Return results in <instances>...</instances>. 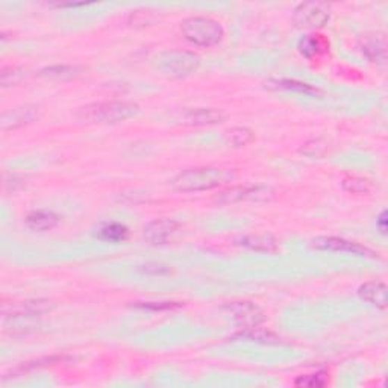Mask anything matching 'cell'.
Listing matches in <instances>:
<instances>
[{"label": "cell", "mask_w": 388, "mask_h": 388, "mask_svg": "<svg viewBox=\"0 0 388 388\" xmlns=\"http://www.w3.org/2000/svg\"><path fill=\"white\" fill-rule=\"evenodd\" d=\"M270 87H274L278 90H286V91H295L299 94H305V96L318 98L322 96V90H318L314 85H309L306 82H300L296 79H279V81H272Z\"/></svg>", "instance_id": "2e32d148"}, {"label": "cell", "mask_w": 388, "mask_h": 388, "mask_svg": "<svg viewBox=\"0 0 388 388\" xmlns=\"http://www.w3.org/2000/svg\"><path fill=\"white\" fill-rule=\"evenodd\" d=\"M358 296L364 302H367V304L373 305L379 309L387 308L388 291H387V286L381 281H372V282L363 284V286L358 288Z\"/></svg>", "instance_id": "4fadbf2b"}, {"label": "cell", "mask_w": 388, "mask_h": 388, "mask_svg": "<svg viewBox=\"0 0 388 388\" xmlns=\"http://www.w3.org/2000/svg\"><path fill=\"white\" fill-rule=\"evenodd\" d=\"M79 75H81L79 67L67 65V64L50 65L40 70L41 77H46V79H52V81H70Z\"/></svg>", "instance_id": "e0dca14e"}, {"label": "cell", "mask_w": 388, "mask_h": 388, "mask_svg": "<svg viewBox=\"0 0 388 388\" xmlns=\"http://www.w3.org/2000/svg\"><path fill=\"white\" fill-rule=\"evenodd\" d=\"M326 382H327L326 373H316V375L299 376L295 384L297 387H323Z\"/></svg>", "instance_id": "484cf974"}, {"label": "cell", "mask_w": 388, "mask_h": 388, "mask_svg": "<svg viewBox=\"0 0 388 388\" xmlns=\"http://www.w3.org/2000/svg\"><path fill=\"white\" fill-rule=\"evenodd\" d=\"M129 235V229L117 222H108L98 231V237L103 241H109V243H122Z\"/></svg>", "instance_id": "d6986e66"}, {"label": "cell", "mask_w": 388, "mask_h": 388, "mask_svg": "<svg viewBox=\"0 0 388 388\" xmlns=\"http://www.w3.org/2000/svg\"><path fill=\"white\" fill-rule=\"evenodd\" d=\"M273 192L269 187H231L217 196L220 203H235L241 201H267Z\"/></svg>", "instance_id": "9c48e42d"}, {"label": "cell", "mask_w": 388, "mask_h": 388, "mask_svg": "<svg viewBox=\"0 0 388 388\" xmlns=\"http://www.w3.org/2000/svg\"><path fill=\"white\" fill-rule=\"evenodd\" d=\"M38 118V107L36 105H24L6 111L0 117V129L3 132L14 131V129L23 127Z\"/></svg>", "instance_id": "30bf717a"}, {"label": "cell", "mask_w": 388, "mask_h": 388, "mask_svg": "<svg viewBox=\"0 0 388 388\" xmlns=\"http://www.w3.org/2000/svg\"><path fill=\"white\" fill-rule=\"evenodd\" d=\"M220 311L225 313V316H228L232 322L237 326L243 327V329L260 326L265 320L263 309L254 304V302L247 300L228 302V304L220 308Z\"/></svg>", "instance_id": "5b68a950"}, {"label": "cell", "mask_w": 388, "mask_h": 388, "mask_svg": "<svg viewBox=\"0 0 388 388\" xmlns=\"http://www.w3.org/2000/svg\"><path fill=\"white\" fill-rule=\"evenodd\" d=\"M225 143L232 148H246L255 140V134L249 127H232L225 132Z\"/></svg>", "instance_id": "ffe728a7"}, {"label": "cell", "mask_w": 388, "mask_h": 388, "mask_svg": "<svg viewBox=\"0 0 388 388\" xmlns=\"http://www.w3.org/2000/svg\"><path fill=\"white\" fill-rule=\"evenodd\" d=\"M234 339L246 340V341H256V343H263V344H276L281 341L278 335L267 331V329H263V327H260V326L249 327V329L240 331L234 335Z\"/></svg>", "instance_id": "ac0fdd59"}, {"label": "cell", "mask_w": 388, "mask_h": 388, "mask_svg": "<svg viewBox=\"0 0 388 388\" xmlns=\"http://www.w3.org/2000/svg\"><path fill=\"white\" fill-rule=\"evenodd\" d=\"M237 179L234 170L217 169V167H196L180 171L171 180L178 192L193 193V192H210V189L226 185Z\"/></svg>", "instance_id": "6da1fadb"}, {"label": "cell", "mask_w": 388, "mask_h": 388, "mask_svg": "<svg viewBox=\"0 0 388 388\" xmlns=\"http://www.w3.org/2000/svg\"><path fill=\"white\" fill-rule=\"evenodd\" d=\"M341 187L344 192L352 193V194H367L372 189V184L368 183L364 178L358 176H346L341 180Z\"/></svg>", "instance_id": "603a6c76"}, {"label": "cell", "mask_w": 388, "mask_h": 388, "mask_svg": "<svg viewBox=\"0 0 388 388\" xmlns=\"http://www.w3.org/2000/svg\"><path fill=\"white\" fill-rule=\"evenodd\" d=\"M376 226L381 234H387V211H382L376 219Z\"/></svg>", "instance_id": "83f0119b"}, {"label": "cell", "mask_w": 388, "mask_h": 388, "mask_svg": "<svg viewBox=\"0 0 388 388\" xmlns=\"http://www.w3.org/2000/svg\"><path fill=\"white\" fill-rule=\"evenodd\" d=\"M313 247L317 251H325V252H344V254H352L357 256H368V258H378V254L370 251L368 247L361 246L355 241H349L340 237H316L313 240Z\"/></svg>", "instance_id": "ba28073f"}, {"label": "cell", "mask_w": 388, "mask_h": 388, "mask_svg": "<svg viewBox=\"0 0 388 388\" xmlns=\"http://www.w3.org/2000/svg\"><path fill=\"white\" fill-rule=\"evenodd\" d=\"M155 65L170 79H184L197 72L201 65V58L193 52L167 50L155 58Z\"/></svg>", "instance_id": "277c9868"}, {"label": "cell", "mask_w": 388, "mask_h": 388, "mask_svg": "<svg viewBox=\"0 0 388 388\" xmlns=\"http://www.w3.org/2000/svg\"><path fill=\"white\" fill-rule=\"evenodd\" d=\"M225 120L222 111L214 108H196L188 109L180 116L179 122L185 126H210L217 125Z\"/></svg>", "instance_id": "8fae6325"}, {"label": "cell", "mask_w": 388, "mask_h": 388, "mask_svg": "<svg viewBox=\"0 0 388 388\" xmlns=\"http://www.w3.org/2000/svg\"><path fill=\"white\" fill-rule=\"evenodd\" d=\"M59 223V217L52 211L46 210H37L28 214L26 217V226L33 232H46L54 229Z\"/></svg>", "instance_id": "9a60e30c"}, {"label": "cell", "mask_w": 388, "mask_h": 388, "mask_svg": "<svg viewBox=\"0 0 388 388\" xmlns=\"http://www.w3.org/2000/svg\"><path fill=\"white\" fill-rule=\"evenodd\" d=\"M187 41L199 47H214L225 37L223 26L210 17H189L180 24Z\"/></svg>", "instance_id": "3957f363"}, {"label": "cell", "mask_w": 388, "mask_h": 388, "mask_svg": "<svg viewBox=\"0 0 388 388\" xmlns=\"http://www.w3.org/2000/svg\"><path fill=\"white\" fill-rule=\"evenodd\" d=\"M135 306L149 309V311H166V309L180 308L183 304H178V302H143V304H137Z\"/></svg>", "instance_id": "4316f807"}, {"label": "cell", "mask_w": 388, "mask_h": 388, "mask_svg": "<svg viewBox=\"0 0 388 388\" xmlns=\"http://www.w3.org/2000/svg\"><path fill=\"white\" fill-rule=\"evenodd\" d=\"M26 70L23 67H3L2 72H0V84H2L3 88L14 87V85H19L26 79Z\"/></svg>", "instance_id": "7402d4cb"}, {"label": "cell", "mask_w": 388, "mask_h": 388, "mask_svg": "<svg viewBox=\"0 0 388 388\" xmlns=\"http://www.w3.org/2000/svg\"><path fill=\"white\" fill-rule=\"evenodd\" d=\"M140 113V107L134 102L126 100H109L90 103L87 107L79 108L76 118L82 123H120L135 117Z\"/></svg>", "instance_id": "7a4b0ae2"}, {"label": "cell", "mask_w": 388, "mask_h": 388, "mask_svg": "<svg viewBox=\"0 0 388 388\" xmlns=\"http://www.w3.org/2000/svg\"><path fill=\"white\" fill-rule=\"evenodd\" d=\"M299 52L306 58H314L327 49V42L322 36H308L299 41Z\"/></svg>", "instance_id": "44dd1931"}, {"label": "cell", "mask_w": 388, "mask_h": 388, "mask_svg": "<svg viewBox=\"0 0 388 388\" xmlns=\"http://www.w3.org/2000/svg\"><path fill=\"white\" fill-rule=\"evenodd\" d=\"M295 23L304 29H318L329 22L331 6L323 2H304L295 10Z\"/></svg>", "instance_id": "8992f818"}, {"label": "cell", "mask_w": 388, "mask_h": 388, "mask_svg": "<svg viewBox=\"0 0 388 388\" xmlns=\"http://www.w3.org/2000/svg\"><path fill=\"white\" fill-rule=\"evenodd\" d=\"M137 270L141 274H148V276H166L171 273V267L161 263H146L138 265Z\"/></svg>", "instance_id": "d4e9b609"}, {"label": "cell", "mask_w": 388, "mask_h": 388, "mask_svg": "<svg viewBox=\"0 0 388 388\" xmlns=\"http://www.w3.org/2000/svg\"><path fill=\"white\" fill-rule=\"evenodd\" d=\"M364 55L372 63L382 64L387 59V41L382 33H370L361 41Z\"/></svg>", "instance_id": "5bb4252c"}, {"label": "cell", "mask_w": 388, "mask_h": 388, "mask_svg": "<svg viewBox=\"0 0 388 388\" xmlns=\"http://www.w3.org/2000/svg\"><path fill=\"white\" fill-rule=\"evenodd\" d=\"M235 245L240 247L249 249L254 252H263V254H274L278 252L279 245L278 240L269 234H251L243 235L235 240Z\"/></svg>", "instance_id": "7c38bea8"}, {"label": "cell", "mask_w": 388, "mask_h": 388, "mask_svg": "<svg viewBox=\"0 0 388 388\" xmlns=\"http://www.w3.org/2000/svg\"><path fill=\"white\" fill-rule=\"evenodd\" d=\"M183 226L173 219H158L146 225L143 237L152 246H166L179 237Z\"/></svg>", "instance_id": "52a82bcc"}, {"label": "cell", "mask_w": 388, "mask_h": 388, "mask_svg": "<svg viewBox=\"0 0 388 388\" xmlns=\"http://www.w3.org/2000/svg\"><path fill=\"white\" fill-rule=\"evenodd\" d=\"M64 357H47V358H40V359H33V361H28V363H23L19 367L14 370V375H23L26 372H31L33 368L38 367H45V366H52L56 364L59 361H64Z\"/></svg>", "instance_id": "cb8c5ba5"}]
</instances>
